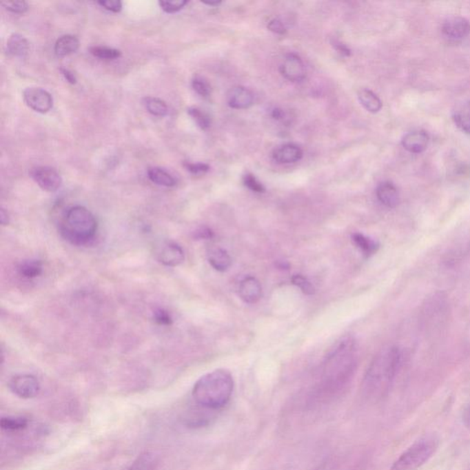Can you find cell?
I'll return each instance as SVG.
<instances>
[{
	"label": "cell",
	"instance_id": "obj_45",
	"mask_svg": "<svg viewBox=\"0 0 470 470\" xmlns=\"http://www.w3.org/2000/svg\"><path fill=\"white\" fill-rule=\"evenodd\" d=\"M212 235V232L207 228H203V230H201L197 233V237L203 238V239H205V238H211Z\"/></svg>",
	"mask_w": 470,
	"mask_h": 470
},
{
	"label": "cell",
	"instance_id": "obj_16",
	"mask_svg": "<svg viewBox=\"0 0 470 470\" xmlns=\"http://www.w3.org/2000/svg\"><path fill=\"white\" fill-rule=\"evenodd\" d=\"M239 295L246 303H256L262 297L261 284L256 278L248 276L241 282Z\"/></svg>",
	"mask_w": 470,
	"mask_h": 470
},
{
	"label": "cell",
	"instance_id": "obj_37",
	"mask_svg": "<svg viewBox=\"0 0 470 470\" xmlns=\"http://www.w3.org/2000/svg\"><path fill=\"white\" fill-rule=\"evenodd\" d=\"M154 319L159 325H170L173 323L172 316L165 309H157L154 312Z\"/></svg>",
	"mask_w": 470,
	"mask_h": 470
},
{
	"label": "cell",
	"instance_id": "obj_4",
	"mask_svg": "<svg viewBox=\"0 0 470 470\" xmlns=\"http://www.w3.org/2000/svg\"><path fill=\"white\" fill-rule=\"evenodd\" d=\"M62 234L74 245H85L93 240L98 231V222L92 212L83 206H74L66 212Z\"/></svg>",
	"mask_w": 470,
	"mask_h": 470
},
{
	"label": "cell",
	"instance_id": "obj_44",
	"mask_svg": "<svg viewBox=\"0 0 470 470\" xmlns=\"http://www.w3.org/2000/svg\"><path fill=\"white\" fill-rule=\"evenodd\" d=\"M0 222H1L3 226L8 225V223H10V217H8V212L4 209H1V211H0Z\"/></svg>",
	"mask_w": 470,
	"mask_h": 470
},
{
	"label": "cell",
	"instance_id": "obj_31",
	"mask_svg": "<svg viewBox=\"0 0 470 470\" xmlns=\"http://www.w3.org/2000/svg\"><path fill=\"white\" fill-rule=\"evenodd\" d=\"M192 85L193 90H194L195 92L197 93L198 95L203 96V98H206V96L211 95V85H210V83L207 81L205 79H203V77H194V79H192Z\"/></svg>",
	"mask_w": 470,
	"mask_h": 470
},
{
	"label": "cell",
	"instance_id": "obj_29",
	"mask_svg": "<svg viewBox=\"0 0 470 470\" xmlns=\"http://www.w3.org/2000/svg\"><path fill=\"white\" fill-rule=\"evenodd\" d=\"M187 113L196 124L203 131L208 130L211 127L212 120L205 112L197 107H190L187 109Z\"/></svg>",
	"mask_w": 470,
	"mask_h": 470
},
{
	"label": "cell",
	"instance_id": "obj_10",
	"mask_svg": "<svg viewBox=\"0 0 470 470\" xmlns=\"http://www.w3.org/2000/svg\"><path fill=\"white\" fill-rule=\"evenodd\" d=\"M282 76L290 82H301L306 77V68L303 61L295 54H287L280 65Z\"/></svg>",
	"mask_w": 470,
	"mask_h": 470
},
{
	"label": "cell",
	"instance_id": "obj_13",
	"mask_svg": "<svg viewBox=\"0 0 470 470\" xmlns=\"http://www.w3.org/2000/svg\"><path fill=\"white\" fill-rule=\"evenodd\" d=\"M428 143H429V136L424 131L409 132L402 140L403 148L411 154L422 153L427 150Z\"/></svg>",
	"mask_w": 470,
	"mask_h": 470
},
{
	"label": "cell",
	"instance_id": "obj_35",
	"mask_svg": "<svg viewBox=\"0 0 470 470\" xmlns=\"http://www.w3.org/2000/svg\"><path fill=\"white\" fill-rule=\"evenodd\" d=\"M1 5L11 13L23 14L29 10V5L25 1H4Z\"/></svg>",
	"mask_w": 470,
	"mask_h": 470
},
{
	"label": "cell",
	"instance_id": "obj_20",
	"mask_svg": "<svg viewBox=\"0 0 470 470\" xmlns=\"http://www.w3.org/2000/svg\"><path fill=\"white\" fill-rule=\"evenodd\" d=\"M80 45L76 36L65 34L61 36L54 44L55 54L59 57H65L77 52Z\"/></svg>",
	"mask_w": 470,
	"mask_h": 470
},
{
	"label": "cell",
	"instance_id": "obj_3",
	"mask_svg": "<svg viewBox=\"0 0 470 470\" xmlns=\"http://www.w3.org/2000/svg\"><path fill=\"white\" fill-rule=\"evenodd\" d=\"M234 382L228 370L217 369L203 376L192 389L196 405L208 410H222L230 402Z\"/></svg>",
	"mask_w": 470,
	"mask_h": 470
},
{
	"label": "cell",
	"instance_id": "obj_25",
	"mask_svg": "<svg viewBox=\"0 0 470 470\" xmlns=\"http://www.w3.org/2000/svg\"><path fill=\"white\" fill-rule=\"evenodd\" d=\"M143 105L150 114L156 117H165L168 113V106L161 99L154 96H146L143 99Z\"/></svg>",
	"mask_w": 470,
	"mask_h": 470
},
{
	"label": "cell",
	"instance_id": "obj_5",
	"mask_svg": "<svg viewBox=\"0 0 470 470\" xmlns=\"http://www.w3.org/2000/svg\"><path fill=\"white\" fill-rule=\"evenodd\" d=\"M438 446L439 442L435 436L420 439L397 458L391 470H417L421 468L435 455Z\"/></svg>",
	"mask_w": 470,
	"mask_h": 470
},
{
	"label": "cell",
	"instance_id": "obj_32",
	"mask_svg": "<svg viewBox=\"0 0 470 470\" xmlns=\"http://www.w3.org/2000/svg\"><path fill=\"white\" fill-rule=\"evenodd\" d=\"M187 3L189 1L187 0H172V1H159V4L165 13L172 14L183 10Z\"/></svg>",
	"mask_w": 470,
	"mask_h": 470
},
{
	"label": "cell",
	"instance_id": "obj_23",
	"mask_svg": "<svg viewBox=\"0 0 470 470\" xmlns=\"http://www.w3.org/2000/svg\"><path fill=\"white\" fill-rule=\"evenodd\" d=\"M159 457L153 452H145L141 454L124 470H154L159 465Z\"/></svg>",
	"mask_w": 470,
	"mask_h": 470
},
{
	"label": "cell",
	"instance_id": "obj_12",
	"mask_svg": "<svg viewBox=\"0 0 470 470\" xmlns=\"http://www.w3.org/2000/svg\"><path fill=\"white\" fill-rule=\"evenodd\" d=\"M185 254L181 245L176 243H167L159 253V260L167 267H176L183 263Z\"/></svg>",
	"mask_w": 470,
	"mask_h": 470
},
{
	"label": "cell",
	"instance_id": "obj_41",
	"mask_svg": "<svg viewBox=\"0 0 470 470\" xmlns=\"http://www.w3.org/2000/svg\"><path fill=\"white\" fill-rule=\"evenodd\" d=\"M334 48L336 50L339 54L344 55V57H350L351 51L345 44L342 43L341 41H334L333 43Z\"/></svg>",
	"mask_w": 470,
	"mask_h": 470
},
{
	"label": "cell",
	"instance_id": "obj_43",
	"mask_svg": "<svg viewBox=\"0 0 470 470\" xmlns=\"http://www.w3.org/2000/svg\"><path fill=\"white\" fill-rule=\"evenodd\" d=\"M271 116H272V118L274 120L278 121H286L287 119V114L286 112H284L283 110L282 109H276L272 110V113H271Z\"/></svg>",
	"mask_w": 470,
	"mask_h": 470
},
{
	"label": "cell",
	"instance_id": "obj_24",
	"mask_svg": "<svg viewBox=\"0 0 470 470\" xmlns=\"http://www.w3.org/2000/svg\"><path fill=\"white\" fill-rule=\"evenodd\" d=\"M18 271L25 278H35L43 273V263L36 259L25 260L19 264Z\"/></svg>",
	"mask_w": 470,
	"mask_h": 470
},
{
	"label": "cell",
	"instance_id": "obj_11",
	"mask_svg": "<svg viewBox=\"0 0 470 470\" xmlns=\"http://www.w3.org/2000/svg\"><path fill=\"white\" fill-rule=\"evenodd\" d=\"M442 32L449 40L461 41L469 34L470 23L462 17H452L444 22Z\"/></svg>",
	"mask_w": 470,
	"mask_h": 470
},
{
	"label": "cell",
	"instance_id": "obj_14",
	"mask_svg": "<svg viewBox=\"0 0 470 470\" xmlns=\"http://www.w3.org/2000/svg\"><path fill=\"white\" fill-rule=\"evenodd\" d=\"M303 156V152L298 145L292 143L279 146L273 152L272 157L274 161L278 164H294L300 161Z\"/></svg>",
	"mask_w": 470,
	"mask_h": 470
},
{
	"label": "cell",
	"instance_id": "obj_21",
	"mask_svg": "<svg viewBox=\"0 0 470 470\" xmlns=\"http://www.w3.org/2000/svg\"><path fill=\"white\" fill-rule=\"evenodd\" d=\"M147 175L148 178L153 183L159 185V186L172 187L176 185V178L161 167H154L149 168Z\"/></svg>",
	"mask_w": 470,
	"mask_h": 470
},
{
	"label": "cell",
	"instance_id": "obj_2",
	"mask_svg": "<svg viewBox=\"0 0 470 470\" xmlns=\"http://www.w3.org/2000/svg\"><path fill=\"white\" fill-rule=\"evenodd\" d=\"M402 363V352L399 347L381 350L373 358L365 374L362 391L369 400H378L389 394Z\"/></svg>",
	"mask_w": 470,
	"mask_h": 470
},
{
	"label": "cell",
	"instance_id": "obj_8",
	"mask_svg": "<svg viewBox=\"0 0 470 470\" xmlns=\"http://www.w3.org/2000/svg\"><path fill=\"white\" fill-rule=\"evenodd\" d=\"M10 391L21 399H32L40 392V382L34 376L29 374L17 375L11 378L8 384Z\"/></svg>",
	"mask_w": 470,
	"mask_h": 470
},
{
	"label": "cell",
	"instance_id": "obj_40",
	"mask_svg": "<svg viewBox=\"0 0 470 470\" xmlns=\"http://www.w3.org/2000/svg\"><path fill=\"white\" fill-rule=\"evenodd\" d=\"M314 470H338V461L334 458H329L320 464Z\"/></svg>",
	"mask_w": 470,
	"mask_h": 470
},
{
	"label": "cell",
	"instance_id": "obj_28",
	"mask_svg": "<svg viewBox=\"0 0 470 470\" xmlns=\"http://www.w3.org/2000/svg\"><path fill=\"white\" fill-rule=\"evenodd\" d=\"M453 117L458 127L470 134V103L464 105L463 107L456 110Z\"/></svg>",
	"mask_w": 470,
	"mask_h": 470
},
{
	"label": "cell",
	"instance_id": "obj_33",
	"mask_svg": "<svg viewBox=\"0 0 470 470\" xmlns=\"http://www.w3.org/2000/svg\"><path fill=\"white\" fill-rule=\"evenodd\" d=\"M292 283L297 286L306 295H314L315 287L306 278L301 275H295L292 278Z\"/></svg>",
	"mask_w": 470,
	"mask_h": 470
},
{
	"label": "cell",
	"instance_id": "obj_6",
	"mask_svg": "<svg viewBox=\"0 0 470 470\" xmlns=\"http://www.w3.org/2000/svg\"><path fill=\"white\" fill-rule=\"evenodd\" d=\"M449 314V303L444 293H436L425 300L422 306V320L427 327L443 325Z\"/></svg>",
	"mask_w": 470,
	"mask_h": 470
},
{
	"label": "cell",
	"instance_id": "obj_17",
	"mask_svg": "<svg viewBox=\"0 0 470 470\" xmlns=\"http://www.w3.org/2000/svg\"><path fill=\"white\" fill-rule=\"evenodd\" d=\"M377 197L384 206L388 208H396L400 204V196L399 190L394 183L389 181L382 182L377 187Z\"/></svg>",
	"mask_w": 470,
	"mask_h": 470
},
{
	"label": "cell",
	"instance_id": "obj_18",
	"mask_svg": "<svg viewBox=\"0 0 470 470\" xmlns=\"http://www.w3.org/2000/svg\"><path fill=\"white\" fill-rule=\"evenodd\" d=\"M6 52L11 57L24 58L30 52V43L27 39L19 33H13L8 39Z\"/></svg>",
	"mask_w": 470,
	"mask_h": 470
},
{
	"label": "cell",
	"instance_id": "obj_36",
	"mask_svg": "<svg viewBox=\"0 0 470 470\" xmlns=\"http://www.w3.org/2000/svg\"><path fill=\"white\" fill-rule=\"evenodd\" d=\"M184 165L190 173L196 176L204 175L210 170L209 165L204 163H186Z\"/></svg>",
	"mask_w": 470,
	"mask_h": 470
},
{
	"label": "cell",
	"instance_id": "obj_15",
	"mask_svg": "<svg viewBox=\"0 0 470 470\" xmlns=\"http://www.w3.org/2000/svg\"><path fill=\"white\" fill-rule=\"evenodd\" d=\"M228 105L232 109H248L254 103V94L245 87H235L229 91Z\"/></svg>",
	"mask_w": 470,
	"mask_h": 470
},
{
	"label": "cell",
	"instance_id": "obj_38",
	"mask_svg": "<svg viewBox=\"0 0 470 470\" xmlns=\"http://www.w3.org/2000/svg\"><path fill=\"white\" fill-rule=\"evenodd\" d=\"M267 29L276 34L284 35L286 34L287 28L285 27L283 22L278 19H271L267 24Z\"/></svg>",
	"mask_w": 470,
	"mask_h": 470
},
{
	"label": "cell",
	"instance_id": "obj_22",
	"mask_svg": "<svg viewBox=\"0 0 470 470\" xmlns=\"http://www.w3.org/2000/svg\"><path fill=\"white\" fill-rule=\"evenodd\" d=\"M358 99L362 106L371 113L380 112L382 108V101L373 91L363 88L358 92Z\"/></svg>",
	"mask_w": 470,
	"mask_h": 470
},
{
	"label": "cell",
	"instance_id": "obj_27",
	"mask_svg": "<svg viewBox=\"0 0 470 470\" xmlns=\"http://www.w3.org/2000/svg\"><path fill=\"white\" fill-rule=\"evenodd\" d=\"M90 52L94 57L101 60L112 61L119 59L121 57L120 50L107 46H92L90 47Z\"/></svg>",
	"mask_w": 470,
	"mask_h": 470
},
{
	"label": "cell",
	"instance_id": "obj_34",
	"mask_svg": "<svg viewBox=\"0 0 470 470\" xmlns=\"http://www.w3.org/2000/svg\"><path fill=\"white\" fill-rule=\"evenodd\" d=\"M243 184L247 187V189L252 190V192L256 193H264L265 192V187L263 186L261 182L258 181V179L253 175V174L247 173L243 176Z\"/></svg>",
	"mask_w": 470,
	"mask_h": 470
},
{
	"label": "cell",
	"instance_id": "obj_7",
	"mask_svg": "<svg viewBox=\"0 0 470 470\" xmlns=\"http://www.w3.org/2000/svg\"><path fill=\"white\" fill-rule=\"evenodd\" d=\"M23 99L30 109L41 114L49 112L54 107L52 96L41 88H27L23 91Z\"/></svg>",
	"mask_w": 470,
	"mask_h": 470
},
{
	"label": "cell",
	"instance_id": "obj_46",
	"mask_svg": "<svg viewBox=\"0 0 470 470\" xmlns=\"http://www.w3.org/2000/svg\"><path fill=\"white\" fill-rule=\"evenodd\" d=\"M203 3L205 5L212 6V7H217L222 1H220V0H215V1H203Z\"/></svg>",
	"mask_w": 470,
	"mask_h": 470
},
{
	"label": "cell",
	"instance_id": "obj_19",
	"mask_svg": "<svg viewBox=\"0 0 470 470\" xmlns=\"http://www.w3.org/2000/svg\"><path fill=\"white\" fill-rule=\"evenodd\" d=\"M208 260L212 267L220 272H225V271L228 270L232 265L230 254L225 249L221 247L210 249Z\"/></svg>",
	"mask_w": 470,
	"mask_h": 470
},
{
	"label": "cell",
	"instance_id": "obj_1",
	"mask_svg": "<svg viewBox=\"0 0 470 470\" xmlns=\"http://www.w3.org/2000/svg\"><path fill=\"white\" fill-rule=\"evenodd\" d=\"M356 369L355 340L345 337L326 358L319 383L309 398L311 405H325L338 399L352 381Z\"/></svg>",
	"mask_w": 470,
	"mask_h": 470
},
{
	"label": "cell",
	"instance_id": "obj_30",
	"mask_svg": "<svg viewBox=\"0 0 470 470\" xmlns=\"http://www.w3.org/2000/svg\"><path fill=\"white\" fill-rule=\"evenodd\" d=\"M0 425L3 430L19 431L27 427L28 420L24 417H3Z\"/></svg>",
	"mask_w": 470,
	"mask_h": 470
},
{
	"label": "cell",
	"instance_id": "obj_39",
	"mask_svg": "<svg viewBox=\"0 0 470 470\" xmlns=\"http://www.w3.org/2000/svg\"><path fill=\"white\" fill-rule=\"evenodd\" d=\"M98 4L104 8L105 10L113 13L121 12L123 8V3L119 0H106V1H99Z\"/></svg>",
	"mask_w": 470,
	"mask_h": 470
},
{
	"label": "cell",
	"instance_id": "obj_26",
	"mask_svg": "<svg viewBox=\"0 0 470 470\" xmlns=\"http://www.w3.org/2000/svg\"><path fill=\"white\" fill-rule=\"evenodd\" d=\"M353 242L366 256H371L380 248V245L377 241L372 238L367 237L362 234H354L352 236Z\"/></svg>",
	"mask_w": 470,
	"mask_h": 470
},
{
	"label": "cell",
	"instance_id": "obj_9",
	"mask_svg": "<svg viewBox=\"0 0 470 470\" xmlns=\"http://www.w3.org/2000/svg\"><path fill=\"white\" fill-rule=\"evenodd\" d=\"M30 176L41 190L47 192H55L62 186L63 181L60 174L51 167L33 168Z\"/></svg>",
	"mask_w": 470,
	"mask_h": 470
},
{
	"label": "cell",
	"instance_id": "obj_42",
	"mask_svg": "<svg viewBox=\"0 0 470 470\" xmlns=\"http://www.w3.org/2000/svg\"><path fill=\"white\" fill-rule=\"evenodd\" d=\"M60 71L61 73H62L63 77L68 80V82L70 83L72 85L76 84V77L74 76V73H72L70 70H68V69L66 68H61Z\"/></svg>",
	"mask_w": 470,
	"mask_h": 470
}]
</instances>
